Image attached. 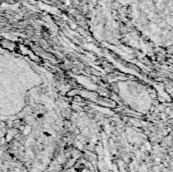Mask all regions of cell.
Returning <instances> with one entry per match:
<instances>
[{
    "label": "cell",
    "mask_w": 173,
    "mask_h": 172,
    "mask_svg": "<svg viewBox=\"0 0 173 172\" xmlns=\"http://www.w3.org/2000/svg\"><path fill=\"white\" fill-rule=\"evenodd\" d=\"M74 132H75L76 134H79V132H79V130H78V129H76V130L74 131Z\"/></svg>",
    "instance_id": "5"
},
{
    "label": "cell",
    "mask_w": 173,
    "mask_h": 172,
    "mask_svg": "<svg viewBox=\"0 0 173 172\" xmlns=\"http://www.w3.org/2000/svg\"><path fill=\"white\" fill-rule=\"evenodd\" d=\"M75 95H77V90H75V89L70 90V91L68 93V96H70V97H74V96H75Z\"/></svg>",
    "instance_id": "1"
},
{
    "label": "cell",
    "mask_w": 173,
    "mask_h": 172,
    "mask_svg": "<svg viewBox=\"0 0 173 172\" xmlns=\"http://www.w3.org/2000/svg\"><path fill=\"white\" fill-rule=\"evenodd\" d=\"M74 98L75 99L74 101H82V98H81V97H79V96L78 97V96H76V95H75V96H74Z\"/></svg>",
    "instance_id": "2"
},
{
    "label": "cell",
    "mask_w": 173,
    "mask_h": 172,
    "mask_svg": "<svg viewBox=\"0 0 173 172\" xmlns=\"http://www.w3.org/2000/svg\"><path fill=\"white\" fill-rule=\"evenodd\" d=\"M86 39H87L86 41H87V42H91V41H92V40H91V38H90V37H89V36H88V37L86 38Z\"/></svg>",
    "instance_id": "4"
},
{
    "label": "cell",
    "mask_w": 173,
    "mask_h": 172,
    "mask_svg": "<svg viewBox=\"0 0 173 172\" xmlns=\"http://www.w3.org/2000/svg\"><path fill=\"white\" fill-rule=\"evenodd\" d=\"M71 28L73 30H76L77 29V25L75 24H71Z\"/></svg>",
    "instance_id": "3"
}]
</instances>
